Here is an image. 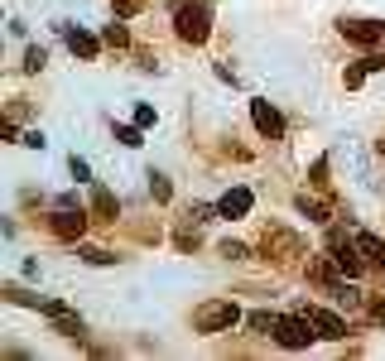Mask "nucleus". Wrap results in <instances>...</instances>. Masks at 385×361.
Returning <instances> with one entry per match:
<instances>
[{
    "label": "nucleus",
    "instance_id": "39448f33",
    "mask_svg": "<svg viewBox=\"0 0 385 361\" xmlns=\"http://www.w3.org/2000/svg\"><path fill=\"white\" fill-rule=\"evenodd\" d=\"M250 121H255L260 135H270V140L284 135V121H279V111L270 106V102H250Z\"/></svg>",
    "mask_w": 385,
    "mask_h": 361
},
{
    "label": "nucleus",
    "instance_id": "5701e85b",
    "mask_svg": "<svg viewBox=\"0 0 385 361\" xmlns=\"http://www.w3.org/2000/svg\"><path fill=\"white\" fill-rule=\"evenodd\" d=\"M20 145H29V149H44V145H49V140L39 135V130H29V135H25V140H20Z\"/></svg>",
    "mask_w": 385,
    "mask_h": 361
},
{
    "label": "nucleus",
    "instance_id": "6ab92c4d",
    "mask_svg": "<svg viewBox=\"0 0 385 361\" xmlns=\"http://www.w3.org/2000/svg\"><path fill=\"white\" fill-rule=\"evenodd\" d=\"M92 202H97V212H116V197H111L106 188H97V193H92Z\"/></svg>",
    "mask_w": 385,
    "mask_h": 361
},
{
    "label": "nucleus",
    "instance_id": "4468645a",
    "mask_svg": "<svg viewBox=\"0 0 385 361\" xmlns=\"http://www.w3.org/2000/svg\"><path fill=\"white\" fill-rule=\"evenodd\" d=\"M78 255H82L87 265H111V260H116V255H111V250H102V246H78Z\"/></svg>",
    "mask_w": 385,
    "mask_h": 361
},
{
    "label": "nucleus",
    "instance_id": "2eb2a0df",
    "mask_svg": "<svg viewBox=\"0 0 385 361\" xmlns=\"http://www.w3.org/2000/svg\"><path fill=\"white\" fill-rule=\"evenodd\" d=\"M140 130H145V126H116V140H121L126 149H135V145H145V140H140Z\"/></svg>",
    "mask_w": 385,
    "mask_h": 361
},
{
    "label": "nucleus",
    "instance_id": "0eeeda50",
    "mask_svg": "<svg viewBox=\"0 0 385 361\" xmlns=\"http://www.w3.org/2000/svg\"><path fill=\"white\" fill-rule=\"evenodd\" d=\"M250 202H255V197H250V188H226L217 207H221V217H246Z\"/></svg>",
    "mask_w": 385,
    "mask_h": 361
},
{
    "label": "nucleus",
    "instance_id": "ddd939ff",
    "mask_svg": "<svg viewBox=\"0 0 385 361\" xmlns=\"http://www.w3.org/2000/svg\"><path fill=\"white\" fill-rule=\"evenodd\" d=\"M145 178H149V193L159 197V202H169V193H173V188H169V178H164V173H159V169H149Z\"/></svg>",
    "mask_w": 385,
    "mask_h": 361
},
{
    "label": "nucleus",
    "instance_id": "f8f14e48",
    "mask_svg": "<svg viewBox=\"0 0 385 361\" xmlns=\"http://www.w3.org/2000/svg\"><path fill=\"white\" fill-rule=\"evenodd\" d=\"M299 212H303V217H308V222H328V207H323L318 197H308V193L299 197Z\"/></svg>",
    "mask_w": 385,
    "mask_h": 361
},
{
    "label": "nucleus",
    "instance_id": "a211bd4d",
    "mask_svg": "<svg viewBox=\"0 0 385 361\" xmlns=\"http://www.w3.org/2000/svg\"><path fill=\"white\" fill-rule=\"evenodd\" d=\"M44 63H49V54H44V49H29V54H25V73H39Z\"/></svg>",
    "mask_w": 385,
    "mask_h": 361
},
{
    "label": "nucleus",
    "instance_id": "dca6fc26",
    "mask_svg": "<svg viewBox=\"0 0 385 361\" xmlns=\"http://www.w3.org/2000/svg\"><path fill=\"white\" fill-rule=\"evenodd\" d=\"M102 39L121 49V44H130V29H126V25H106V29H102Z\"/></svg>",
    "mask_w": 385,
    "mask_h": 361
},
{
    "label": "nucleus",
    "instance_id": "9d476101",
    "mask_svg": "<svg viewBox=\"0 0 385 361\" xmlns=\"http://www.w3.org/2000/svg\"><path fill=\"white\" fill-rule=\"evenodd\" d=\"M342 34H347V39H357V44H376L385 29L371 25V20H357V25H342Z\"/></svg>",
    "mask_w": 385,
    "mask_h": 361
},
{
    "label": "nucleus",
    "instance_id": "423d86ee",
    "mask_svg": "<svg viewBox=\"0 0 385 361\" xmlns=\"http://www.w3.org/2000/svg\"><path fill=\"white\" fill-rule=\"evenodd\" d=\"M39 308H44L49 318H54V328H58L63 337H78V333H82V318H78V313H73L68 304H58V299H49V304H39Z\"/></svg>",
    "mask_w": 385,
    "mask_h": 361
},
{
    "label": "nucleus",
    "instance_id": "7ed1b4c3",
    "mask_svg": "<svg viewBox=\"0 0 385 361\" xmlns=\"http://www.w3.org/2000/svg\"><path fill=\"white\" fill-rule=\"evenodd\" d=\"M231 323H241V308L236 304H202L197 308V333H221Z\"/></svg>",
    "mask_w": 385,
    "mask_h": 361
},
{
    "label": "nucleus",
    "instance_id": "6e6552de",
    "mask_svg": "<svg viewBox=\"0 0 385 361\" xmlns=\"http://www.w3.org/2000/svg\"><path fill=\"white\" fill-rule=\"evenodd\" d=\"M308 318H313L318 337H347V323H342L337 313H328V308H308Z\"/></svg>",
    "mask_w": 385,
    "mask_h": 361
},
{
    "label": "nucleus",
    "instance_id": "aec40b11",
    "mask_svg": "<svg viewBox=\"0 0 385 361\" xmlns=\"http://www.w3.org/2000/svg\"><path fill=\"white\" fill-rule=\"evenodd\" d=\"M279 318H270V313H250V328H255V333H265V328H275Z\"/></svg>",
    "mask_w": 385,
    "mask_h": 361
},
{
    "label": "nucleus",
    "instance_id": "f3484780",
    "mask_svg": "<svg viewBox=\"0 0 385 361\" xmlns=\"http://www.w3.org/2000/svg\"><path fill=\"white\" fill-rule=\"evenodd\" d=\"M68 169H73V178H78V183H92V164H87V159H78V154H73V159H68Z\"/></svg>",
    "mask_w": 385,
    "mask_h": 361
},
{
    "label": "nucleus",
    "instance_id": "9b49d317",
    "mask_svg": "<svg viewBox=\"0 0 385 361\" xmlns=\"http://www.w3.org/2000/svg\"><path fill=\"white\" fill-rule=\"evenodd\" d=\"M68 49H73V54H82V58H92V54H97V39L82 34V29H68Z\"/></svg>",
    "mask_w": 385,
    "mask_h": 361
},
{
    "label": "nucleus",
    "instance_id": "1a4fd4ad",
    "mask_svg": "<svg viewBox=\"0 0 385 361\" xmlns=\"http://www.w3.org/2000/svg\"><path fill=\"white\" fill-rule=\"evenodd\" d=\"M352 241H357V250L366 255V260H371V265H381V270H385V241H376L371 231H357Z\"/></svg>",
    "mask_w": 385,
    "mask_h": 361
},
{
    "label": "nucleus",
    "instance_id": "412c9836",
    "mask_svg": "<svg viewBox=\"0 0 385 361\" xmlns=\"http://www.w3.org/2000/svg\"><path fill=\"white\" fill-rule=\"evenodd\" d=\"M221 255H226V260H241V255H246V246H241V241H226V246H221Z\"/></svg>",
    "mask_w": 385,
    "mask_h": 361
},
{
    "label": "nucleus",
    "instance_id": "f03ea898",
    "mask_svg": "<svg viewBox=\"0 0 385 361\" xmlns=\"http://www.w3.org/2000/svg\"><path fill=\"white\" fill-rule=\"evenodd\" d=\"M313 318H308V313H303V318H279L275 323V342L279 347H289V352H299V347H308V342H313Z\"/></svg>",
    "mask_w": 385,
    "mask_h": 361
},
{
    "label": "nucleus",
    "instance_id": "f257e3e1",
    "mask_svg": "<svg viewBox=\"0 0 385 361\" xmlns=\"http://www.w3.org/2000/svg\"><path fill=\"white\" fill-rule=\"evenodd\" d=\"M173 25H178V39H188V44H202V39H207V29H212V15H207L202 5H178Z\"/></svg>",
    "mask_w": 385,
    "mask_h": 361
},
{
    "label": "nucleus",
    "instance_id": "20e7f679",
    "mask_svg": "<svg viewBox=\"0 0 385 361\" xmlns=\"http://www.w3.org/2000/svg\"><path fill=\"white\" fill-rule=\"evenodd\" d=\"M54 231L63 236V241H78V236L87 231V212L82 207H58L54 212Z\"/></svg>",
    "mask_w": 385,
    "mask_h": 361
},
{
    "label": "nucleus",
    "instance_id": "4be33fe9",
    "mask_svg": "<svg viewBox=\"0 0 385 361\" xmlns=\"http://www.w3.org/2000/svg\"><path fill=\"white\" fill-rule=\"evenodd\" d=\"M135 126H154V106H135Z\"/></svg>",
    "mask_w": 385,
    "mask_h": 361
}]
</instances>
